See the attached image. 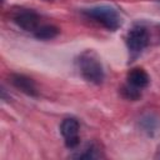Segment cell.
Instances as JSON below:
<instances>
[{"label":"cell","instance_id":"8","mask_svg":"<svg viewBox=\"0 0 160 160\" xmlns=\"http://www.w3.org/2000/svg\"><path fill=\"white\" fill-rule=\"evenodd\" d=\"M60 30L55 25H49V24H41L35 31L34 36L38 40H51L59 35Z\"/></svg>","mask_w":160,"mask_h":160},{"label":"cell","instance_id":"4","mask_svg":"<svg viewBox=\"0 0 160 160\" xmlns=\"http://www.w3.org/2000/svg\"><path fill=\"white\" fill-rule=\"evenodd\" d=\"M10 18L14 24H16L19 28H21L25 31L32 32L41 25L40 24V16L38 12H35L32 9L22 8V6H15L10 10Z\"/></svg>","mask_w":160,"mask_h":160},{"label":"cell","instance_id":"3","mask_svg":"<svg viewBox=\"0 0 160 160\" xmlns=\"http://www.w3.org/2000/svg\"><path fill=\"white\" fill-rule=\"evenodd\" d=\"M150 41H151V35L149 32V29L144 24H140V22L134 24L125 36L128 50L135 55L145 50L150 45Z\"/></svg>","mask_w":160,"mask_h":160},{"label":"cell","instance_id":"2","mask_svg":"<svg viewBox=\"0 0 160 160\" xmlns=\"http://www.w3.org/2000/svg\"><path fill=\"white\" fill-rule=\"evenodd\" d=\"M82 14L92 19L109 31H116L122 25V18L119 11L109 5H98L89 9H84Z\"/></svg>","mask_w":160,"mask_h":160},{"label":"cell","instance_id":"7","mask_svg":"<svg viewBox=\"0 0 160 160\" xmlns=\"http://www.w3.org/2000/svg\"><path fill=\"white\" fill-rule=\"evenodd\" d=\"M126 80H128V84L142 90L149 85L150 76L142 68H134L128 72Z\"/></svg>","mask_w":160,"mask_h":160},{"label":"cell","instance_id":"10","mask_svg":"<svg viewBox=\"0 0 160 160\" xmlns=\"http://www.w3.org/2000/svg\"><path fill=\"white\" fill-rule=\"evenodd\" d=\"M120 92L125 99L134 100V101L138 100L141 96V90L135 88V86H132V85H130V84H128V82L125 85H122V88L120 89Z\"/></svg>","mask_w":160,"mask_h":160},{"label":"cell","instance_id":"1","mask_svg":"<svg viewBox=\"0 0 160 160\" xmlns=\"http://www.w3.org/2000/svg\"><path fill=\"white\" fill-rule=\"evenodd\" d=\"M76 68L80 75L89 82L100 85L105 79L104 68L99 55L94 50H85L82 51L75 60Z\"/></svg>","mask_w":160,"mask_h":160},{"label":"cell","instance_id":"12","mask_svg":"<svg viewBox=\"0 0 160 160\" xmlns=\"http://www.w3.org/2000/svg\"><path fill=\"white\" fill-rule=\"evenodd\" d=\"M155 159H160V149L158 150V152H156V155H155Z\"/></svg>","mask_w":160,"mask_h":160},{"label":"cell","instance_id":"6","mask_svg":"<svg viewBox=\"0 0 160 160\" xmlns=\"http://www.w3.org/2000/svg\"><path fill=\"white\" fill-rule=\"evenodd\" d=\"M10 82L21 92L29 95V96H38V88L35 81L22 74H11L10 75Z\"/></svg>","mask_w":160,"mask_h":160},{"label":"cell","instance_id":"11","mask_svg":"<svg viewBox=\"0 0 160 160\" xmlns=\"http://www.w3.org/2000/svg\"><path fill=\"white\" fill-rule=\"evenodd\" d=\"M140 124H141L142 130L145 132H148L149 135H152L156 131V129H158V120L154 116H151V115H148V116L142 118Z\"/></svg>","mask_w":160,"mask_h":160},{"label":"cell","instance_id":"9","mask_svg":"<svg viewBox=\"0 0 160 160\" xmlns=\"http://www.w3.org/2000/svg\"><path fill=\"white\" fill-rule=\"evenodd\" d=\"M74 158H78V159H99V158H102V155H101L100 148L98 145L88 144L82 149V152L74 155Z\"/></svg>","mask_w":160,"mask_h":160},{"label":"cell","instance_id":"5","mask_svg":"<svg viewBox=\"0 0 160 160\" xmlns=\"http://www.w3.org/2000/svg\"><path fill=\"white\" fill-rule=\"evenodd\" d=\"M79 130H80V125L76 119L66 118L61 121L60 132L64 138V142L68 149H75L79 145V142H80Z\"/></svg>","mask_w":160,"mask_h":160}]
</instances>
